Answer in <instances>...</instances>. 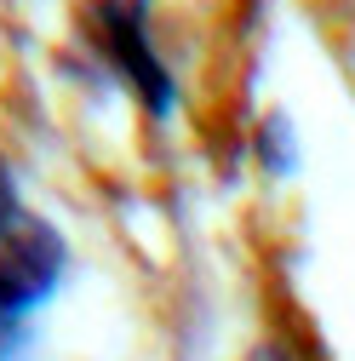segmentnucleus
Here are the masks:
<instances>
[{
	"instance_id": "nucleus-2",
	"label": "nucleus",
	"mask_w": 355,
	"mask_h": 361,
	"mask_svg": "<svg viewBox=\"0 0 355 361\" xmlns=\"http://www.w3.org/2000/svg\"><path fill=\"white\" fill-rule=\"evenodd\" d=\"M144 18H149V0H92V6H86V29H92V40L104 47V58L132 80V92L144 98V109L155 121H166L172 104H178V86H172L161 52L149 47V23Z\"/></svg>"
},
{
	"instance_id": "nucleus-3",
	"label": "nucleus",
	"mask_w": 355,
	"mask_h": 361,
	"mask_svg": "<svg viewBox=\"0 0 355 361\" xmlns=\"http://www.w3.org/2000/svg\"><path fill=\"white\" fill-rule=\"evenodd\" d=\"M18 218H23V207H18V178H12V161L0 155V235H6Z\"/></svg>"
},
{
	"instance_id": "nucleus-1",
	"label": "nucleus",
	"mask_w": 355,
	"mask_h": 361,
	"mask_svg": "<svg viewBox=\"0 0 355 361\" xmlns=\"http://www.w3.org/2000/svg\"><path fill=\"white\" fill-rule=\"evenodd\" d=\"M63 264H69L63 235L40 218H18L0 235V361H18L29 350L23 322L58 293Z\"/></svg>"
},
{
	"instance_id": "nucleus-4",
	"label": "nucleus",
	"mask_w": 355,
	"mask_h": 361,
	"mask_svg": "<svg viewBox=\"0 0 355 361\" xmlns=\"http://www.w3.org/2000/svg\"><path fill=\"white\" fill-rule=\"evenodd\" d=\"M258 144H263V155H270V166H275V172H287V166H292V149H287V121H281V115L263 126V138H258Z\"/></svg>"
},
{
	"instance_id": "nucleus-5",
	"label": "nucleus",
	"mask_w": 355,
	"mask_h": 361,
	"mask_svg": "<svg viewBox=\"0 0 355 361\" xmlns=\"http://www.w3.org/2000/svg\"><path fill=\"white\" fill-rule=\"evenodd\" d=\"M247 361H292V355H287V350H281V344H258V350H252V355H247Z\"/></svg>"
}]
</instances>
